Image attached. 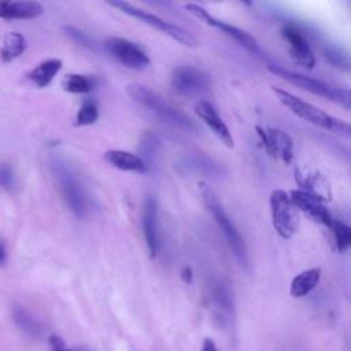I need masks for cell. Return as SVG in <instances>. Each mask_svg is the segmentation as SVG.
<instances>
[{
    "label": "cell",
    "mask_w": 351,
    "mask_h": 351,
    "mask_svg": "<svg viewBox=\"0 0 351 351\" xmlns=\"http://www.w3.org/2000/svg\"><path fill=\"white\" fill-rule=\"evenodd\" d=\"M289 195L293 204L300 213L307 215L311 221L330 228L335 218L332 217V214L329 213V210L326 208L321 199L299 188L291 191Z\"/></svg>",
    "instance_id": "cell-14"
},
{
    "label": "cell",
    "mask_w": 351,
    "mask_h": 351,
    "mask_svg": "<svg viewBox=\"0 0 351 351\" xmlns=\"http://www.w3.org/2000/svg\"><path fill=\"white\" fill-rule=\"evenodd\" d=\"M126 92L136 103L149 110L156 118L162 119L165 123L188 132H195L197 129L196 123L186 114L181 112L178 108H176L165 97H162L152 89L134 82L126 86Z\"/></svg>",
    "instance_id": "cell-3"
},
{
    "label": "cell",
    "mask_w": 351,
    "mask_h": 351,
    "mask_svg": "<svg viewBox=\"0 0 351 351\" xmlns=\"http://www.w3.org/2000/svg\"><path fill=\"white\" fill-rule=\"evenodd\" d=\"M16 186V174L10 163H0V189L14 191Z\"/></svg>",
    "instance_id": "cell-29"
},
{
    "label": "cell",
    "mask_w": 351,
    "mask_h": 351,
    "mask_svg": "<svg viewBox=\"0 0 351 351\" xmlns=\"http://www.w3.org/2000/svg\"><path fill=\"white\" fill-rule=\"evenodd\" d=\"M199 193L202 196V200H203L207 211L213 217L214 222L217 223L218 229L221 230L222 236L225 237L229 248L232 250L233 256L240 263V266L247 269L248 267V252H247V248H245V243H244L241 234L239 233L237 228L234 226V223L229 218L228 213L225 211L219 196L204 181L199 182Z\"/></svg>",
    "instance_id": "cell-2"
},
{
    "label": "cell",
    "mask_w": 351,
    "mask_h": 351,
    "mask_svg": "<svg viewBox=\"0 0 351 351\" xmlns=\"http://www.w3.org/2000/svg\"><path fill=\"white\" fill-rule=\"evenodd\" d=\"M143 234L151 258H156L160 251V228H159V206L154 196H147L143 206Z\"/></svg>",
    "instance_id": "cell-13"
},
{
    "label": "cell",
    "mask_w": 351,
    "mask_h": 351,
    "mask_svg": "<svg viewBox=\"0 0 351 351\" xmlns=\"http://www.w3.org/2000/svg\"><path fill=\"white\" fill-rule=\"evenodd\" d=\"M255 130L262 145L271 158L284 163H289L293 159V141L287 132L262 125H256Z\"/></svg>",
    "instance_id": "cell-9"
},
{
    "label": "cell",
    "mask_w": 351,
    "mask_h": 351,
    "mask_svg": "<svg viewBox=\"0 0 351 351\" xmlns=\"http://www.w3.org/2000/svg\"><path fill=\"white\" fill-rule=\"evenodd\" d=\"M104 160L115 169L123 171H136V173H145L148 171L147 163L136 154L123 149H110L104 152Z\"/></svg>",
    "instance_id": "cell-19"
},
{
    "label": "cell",
    "mask_w": 351,
    "mask_h": 351,
    "mask_svg": "<svg viewBox=\"0 0 351 351\" xmlns=\"http://www.w3.org/2000/svg\"><path fill=\"white\" fill-rule=\"evenodd\" d=\"M267 69H269L270 73L276 74L281 80H285L291 85H295V86H298V88H300V89H303V90H306V92H308L311 95H315V96L324 97L326 100L335 101V96H336V89L337 88L330 86V85L325 84L324 81L307 77V75L300 74V73L291 71V70L284 69V67H281L278 64H269Z\"/></svg>",
    "instance_id": "cell-10"
},
{
    "label": "cell",
    "mask_w": 351,
    "mask_h": 351,
    "mask_svg": "<svg viewBox=\"0 0 351 351\" xmlns=\"http://www.w3.org/2000/svg\"><path fill=\"white\" fill-rule=\"evenodd\" d=\"M335 103L348 108L351 111V89H336V96H335Z\"/></svg>",
    "instance_id": "cell-33"
},
{
    "label": "cell",
    "mask_w": 351,
    "mask_h": 351,
    "mask_svg": "<svg viewBox=\"0 0 351 351\" xmlns=\"http://www.w3.org/2000/svg\"><path fill=\"white\" fill-rule=\"evenodd\" d=\"M49 344H51V351H90L85 347H67L63 343V340L55 335L49 337Z\"/></svg>",
    "instance_id": "cell-32"
},
{
    "label": "cell",
    "mask_w": 351,
    "mask_h": 351,
    "mask_svg": "<svg viewBox=\"0 0 351 351\" xmlns=\"http://www.w3.org/2000/svg\"><path fill=\"white\" fill-rule=\"evenodd\" d=\"M200 351H218V348H217L215 341H214L213 339L207 337V339L203 340V344H202V350H200Z\"/></svg>",
    "instance_id": "cell-34"
},
{
    "label": "cell",
    "mask_w": 351,
    "mask_h": 351,
    "mask_svg": "<svg viewBox=\"0 0 351 351\" xmlns=\"http://www.w3.org/2000/svg\"><path fill=\"white\" fill-rule=\"evenodd\" d=\"M195 111L223 145L229 148L234 147V140L228 125L225 123V121L221 118V115L210 101L199 100L195 106Z\"/></svg>",
    "instance_id": "cell-15"
},
{
    "label": "cell",
    "mask_w": 351,
    "mask_h": 351,
    "mask_svg": "<svg viewBox=\"0 0 351 351\" xmlns=\"http://www.w3.org/2000/svg\"><path fill=\"white\" fill-rule=\"evenodd\" d=\"M63 30H64V33H66L74 43H77L78 45L85 47V48H89V49H96V44H95V41L92 40V37L88 36L86 33L81 32L80 29H77V27H74V26H70V25H66V26H63Z\"/></svg>",
    "instance_id": "cell-30"
},
{
    "label": "cell",
    "mask_w": 351,
    "mask_h": 351,
    "mask_svg": "<svg viewBox=\"0 0 351 351\" xmlns=\"http://www.w3.org/2000/svg\"><path fill=\"white\" fill-rule=\"evenodd\" d=\"M321 280V267H311L296 274L289 284V293L295 299L307 296Z\"/></svg>",
    "instance_id": "cell-21"
},
{
    "label": "cell",
    "mask_w": 351,
    "mask_h": 351,
    "mask_svg": "<svg viewBox=\"0 0 351 351\" xmlns=\"http://www.w3.org/2000/svg\"><path fill=\"white\" fill-rule=\"evenodd\" d=\"M26 49V40L18 32H8L4 36L3 45L0 49V56L3 62H11L15 58L21 56Z\"/></svg>",
    "instance_id": "cell-24"
},
{
    "label": "cell",
    "mask_w": 351,
    "mask_h": 351,
    "mask_svg": "<svg viewBox=\"0 0 351 351\" xmlns=\"http://www.w3.org/2000/svg\"><path fill=\"white\" fill-rule=\"evenodd\" d=\"M281 34L293 62L304 69H313L317 59L303 33L295 25L287 23L284 25Z\"/></svg>",
    "instance_id": "cell-12"
},
{
    "label": "cell",
    "mask_w": 351,
    "mask_h": 351,
    "mask_svg": "<svg viewBox=\"0 0 351 351\" xmlns=\"http://www.w3.org/2000/svg\"><path fill=\"white\" fill-rule=\"evenodd\" d=\"M295 180L299 185V189H303L322 202L332 199L330 184L324 174L311 167H298L295 170Z\"/></svg>",
    "instance_id": "cell-16"
},
{
    "label": "cell",
    "mask_w": 351,
    "mask_h": 351,
    "mask_svg": "<svg viewBox=\"0 0 351 351\" xmlns=\"http://www.w3.org/2000/svg\"><path fill=\"white\" fill-rule=\"evenodd\" d=\"M210 303L214 311V317L218 324L226 326L230 325L234 315L233 300L228 288L221 282H214L210 288Z\"/></svg>",
    "instance_id": "cell-17"
},
{
    "label": "cell",
    "mask_w": 351,
    "mask_h": 351,
    "mask_svg": "<svg viewBox=\"0 0 351 351\" xmlns=\"http://www.w3.org/2000/svg\"><path fill=\"white\" fill-rule=\"evenodd\" d=\"M12 318L15 325L30 337H41L44 335L43 324L25 307L15 306L12 308Z\"/></svg>",
    "instance_id": "cell-23"
},
{
    "label": "cell",
    "mask_w": 351,
    "mask_h": 351,
    "mask_svg": "<svg viewBox=\"0 0 351 351\" xmlns=\"http://www.w3.org/2000/svg\"><path fill=\"white\" fill-rule=\"evenodd\" d=\"M173 89L182 96H195L208 88V77L197 67L182 64L173 70Z\"/></svg>",
    "instance_id": "cell-11"
},
{
    "label": "cell",
    "mask_w": 351,
    "mask_h": 351,
    "mask_svg": "<svg viewBox=\"0 0 351 351\" xmlns=\"http://www.w3.org/2000/svg\"><path fill=\"white\" fill-rule=\"evenodd\" d=\"M330 132L351 140V123H350V122H346V121H343V119H339V118H336V117H335V121H333V125H332Z\"/></svg>",
    "instance_id": "cell-31"
},
{
    "label": "cell",
    "mask_w": 351,
    "mask_h": 351,
    "mask_svg": "<svg viewBox=\"0 0 351 351\" xmlns=\"http://www.w3.org/2000/svg\"><path fill=\"white\" fill-rule=\"evenodd\" d=\"M271 223L277 234L282 239H291L300 226L299 210L293 204L291 195L284 189H274L269 197Z\"/></svg>",
    "instance_id": "cell-4"
},
{
    "label": "cell",
    "mask_w": 351,
    "mask_h": 351,
    "mask_svg": "<svg viewBox=\"0 0 351 351\" xmlns=\"http://www.w3.org/2000/svg\"><path fill=\"white\" fill-rule=\"evenodd\" d=\"M104 48L121 64L133 70H143L151 63L147 52L138 44L128 38L115 36L107 37L104 41Z\"/></svg>",
    "instance_id": "cell-8"
},
{
    "label": "cell",
    "mask_w": 351,
    "mask_h": 351,
    "mask_svg": "<svg viewBox=\"0 0 351 351\" xmlns=\"http://www.w3.org/2000/svg\"><path fill=\"white\" fill-rule=\"evenodd\" d=\"M49 170L69 210L77 218L84 219L89 213V196L75 169L63 156L52 155L49 159Z\"/></svg>",
    "instance_id": "cell-1"
},
{
    "label": "cell",
    "mask_w": 351,
    "mask_h": 351,
    "mask_svg": "<svg viewBox=\"0 0 351 351\" xmlns=\"http://www.w3.org/2000/svg\"><path fill=\"white\" fill-rule=\"evenodd\" d=\"M330 229L333 233V239H335L337 251L343 252V251H347L348 248H351V226L350 225L344 223L343 221L333 219Z\"/></svg>",
    "instance_id": "cell-27"
},
{
    "label": "cell",
    "mask_w": 351,
    "mask_h": 351,
    "mask_svg": "<svg viewBox=\"0 0 351 351\" xmlns=\"http://www.w3.org/2000/svg\"><path fill=\"white\" fill-rule=\"evenodd\" d=\"M185 8L193 14L196 18H199L200 21H203L206 25L208 26H213V27H217L219 30H222L226 36H229L230 38H233L234 41H237L243 48H245L247 51H250L251 53L254 55H262V48L259 45V43L255 40V37H252L248 32L234 26V25H230L225 21H221L215 16H213L207 10H204L203 7H200L199 4H186Z\"/></svg>",
    "instance_id": "cell-7"
},
{
    "label": "cell",
    "mask_w": 351,
    "mask_h": 351,
    "mask_svg": "<svg viewBox=\"0 0 351 351\" xmlns=\"http://www.w3.org/2000/svg\"><path fill=\"white\" fill-rule=\"evenodd\" d=\"M159 148V140L158 137L151 133V132H144L140 137V143H138V151H140V158L147 163L148 169L152 165V162L156 158V152Z\"/></svg>",
    "instance_id": "cell-25"
},
{
    "label": "cell",
    "mask_w": 351,
    "mask_h": 351,
    "mask_svg": "<svg viewBox=\"0 0 351 351\" xmlns=\"http://www.w3.org/2000/svg\"><path fill=\"white\" fill-rule=\"evenodd\" d=\"M110 5L121 10L122 12L136 18V19H140L143 21L144 23L152 26L154 29L156 30H160L163 32L165 34L170 36L173 40H176L177 43L185 45V47H189V48H193L199 44L197 38L189 32L186 30L185 27L180 26V25H176L173 22H169L160 16H156L145 10H141L138 7H134L133 4L128 3V1H123V0H114V1H108Z\"/></svg>",
    "instance_id": "cell-5"
},
{
    "label": "cell",
    "mask_w": 351,
    "mask_h": 351,
    "mask_svg": "<svg viewBox=\"0 0 351 351\" xmlns=\"http://www.w3.org/2000/svg\"><path fill=\"white\" fill-rule=\"evenodd\" d=\"M44 7L32 0H0V18L3 19H33L43 15Z\"/></svg>",
    "instance_id": "cell-18"
},
{
    "label": "cell",
    "mask_w": 351,
    "mask_h": 351,
    "mask_svg": "<svg viewBox=\"0 0 351 351\" xmlns=\"http://www.w3.org/2000/svg\"><path fill=\"white\" fill-rule=\"evenodd\" d=\"M182 278H184V281L188 282V284L192 281V270H191V267H185V269H184V271H182Z\"/></svg>",
    "instance_id": "cell-36"
},
{
    "label": "cell",
    "mask_w": 351,
    "mask_h": 351,
    "mask_svg": "<svg viewBox=\"0 0 351 351\" xmlns=\"http://www.w3.org/2000/svg\"><path fill=\"white\" fill-rule=\"evenodd\" d=\"M63 88L70 93H88L95 89V81L82 74H69L63 80Z\"/></svg>",
    "instance_id": "cell-26"
},
{
    "label": "cell",
    "mask_w": 351,
    "mask_h": 351,
    "mask_svg": "<svg viewBox=\"0 0 351 351\" xmlns=\"http://www.w3.org/2000/svg\"><path fill=\"white\" fill-rule=\"evenodd\" d=\"M174 167L180 173L210 174L214 170L213 162L200 152H181L174 159Z\"/></svg>",
    "instance_id": "cell-20"
},
{
    "label": "cell",
    "mask_w": 351,
    "mask_h": 351,
    "mask_svg": "<svg viewBox=\"0 0 351 351\" xmlns=\"http://www.w3.org/2000/svg\"><path fill=\"white\" fill-rule=\"evenodd\" d=\"M273 93L276 95L277 100L285 107L288 108L292 114H295L296 117H299L300 119L314 125V126H318L321 129H325V130H329L332 129V125H333V121H335V117L325 112L324 110H321L319 107L295 96L293 93L282 89V88H278V86H273L271 88Z\"/></svg>",
    "instance_id": "cell-6"
},
{
    "label": "cell",
    "mask_w": 351,
    "mask_h": 351,
    "mask_svg": "<svg viewBox=\"0 0 351 351\" xmlns=\"http://www.w3.org/2000/svg\"><path fill=\"white\" fill-rule=\"evenodd\" d=\"M7 261V248L4 241L0 239V265H3Z\"/></svg>",
    "instance_id": "cell-35"
},
{
    "label": "cell",
    "mask_w": 351,
    "mask_h": 351,
    "mask_svg": "<svg viewBox=\"0 0 351 351\" xmlns=\"http://www.w3.org/2000/svg\"><path fill=\"white\" fill-rule=\"evenodd\" d=\"M62 69V60L60 59H45L41 63H38L30 73L29 80L38 88L48 86L53 77L60 71Z\"/></svg>",
    "instance_id": "cell-22"
},
{
    "label": "cell",
    "mask_w": 351,
    "mask_h": 351,
    "mask_svg": "<svg viewBox=\"0 0 351 351\" xmlns=\"http://www.w3.org/2000/svg\"><path fill=\"white\" fill-rule=\"evenodd\" d=\"M99 118V108L95 100L88 99L85 100L81 107L77 111L75 115V125L77 126H86V125H92L97 121Z\"/></svg>",
    "instance_id": "cell-28"
}]
</instances>
